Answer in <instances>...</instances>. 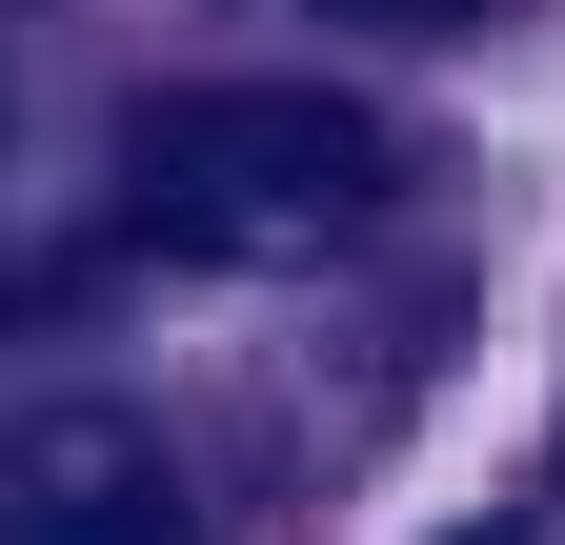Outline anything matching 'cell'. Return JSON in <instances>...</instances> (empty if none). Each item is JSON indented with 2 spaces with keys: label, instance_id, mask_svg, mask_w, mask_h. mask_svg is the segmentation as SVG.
<instances>
[{
  "label": "cell",
  "instance_id": "obj_2",
  "mask_svg": "<svg viewBox=\"0 0 565 545\" xmlns=\"http://www.w3.org/2000/svg\"><path fill=\"white\" fill-rule=\"evenodd\" d=\"M0 545H202V505H182V464L141 445V425H41L21 464H0Z\"/></svg>",
  "mask_w": 565,
  "mask_h": 545
},
{
  "label": "cell",
  "instance_id": "obj_3",
  "mask_svg": "<svg viewBox=\"0 0 565 545\" xmlns=\"http://www.w3.org/2000/svg\"><path fill=\"white\" fill-rule=\"evenodd\" d=\"M323 21H384V41H445V21H484V0H323Z\"/></svg>",
  "mask_w": 565,
  "mask_h": 545
},
{
  "label": "cell",
  "instance_id": "obj_1",
  "mask_svg": "<svg viewBox=\"0 0 565 545\" xmlns=\"http://www.w3.org/2000/svg\"><path fill=\"white\" fill-rule=\"evenodd\" d=\"M121 223L162 263H343L384 223V121L323 82H162L121 121Z\"/></svg>",
  "mask_w": 565,
  "mask_h": 545
},
{
  "label": "cell",
  "instance_id": "obj_4",
  "mask_svg": "<svg viewBox=\"0 0 565 545\" xmlns=\"http://www.w3.org/2000/svg\"><path fill=\"white\" fill-rule=\"evenodd\" d=\"M445 545H525V525H445Z\"/></svg>",
  "mask_w": 565,
  "mask_h": 545
}]
</instances>
